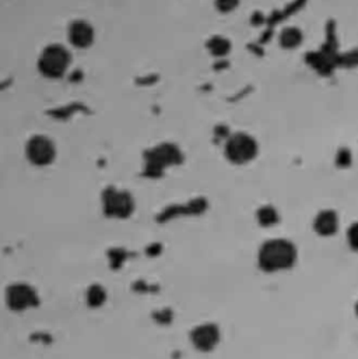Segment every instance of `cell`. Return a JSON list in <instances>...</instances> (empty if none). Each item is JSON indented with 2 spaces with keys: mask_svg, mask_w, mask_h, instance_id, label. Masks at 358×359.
Returning <instances> with one entry per match:
<instances>
[{
  "mask_svg": "<svg viewBox=\"0 0 358 359\" xmlns=\"http://www.w3.org/2000/svg\"><path fill=\"white\" fill-rule=\"evenodd\" d=\"M297 248L287 239H270L265 242L258 253L259 267L266 273L291 269L297 262Z\"/></svg>",
  "mask_w": 358,
  "mask_h": 359,
  "instance_id": "6da1fadb",
  "label": "cell"
},
{
  "mask_svg": "<svg viewBox=\"0 0 358 359\" xmlns=\"http://www.w3.org/2000/svg\"><path fill=\"white\" fill-rule=\"evenodd\" d=\"M72 63L70 52L59 43L48 45L38 57V70L46 79H60Z\"/></svg>",
  "mask_w": 358,
  "mask_h": 359,
  "instance_id": "7a4b0ae2",
  "label": "cell"
},
{
  "mask_svg": "<svg viewBox=\"0 0 358 359\" xmlns=\"http://www.w3.org/2000/svg\"><path fill=\"white\" fill-rule=\"evenodd\" d=\"M259 151L258 142L248 133H235L225 142L224 154L235 165H244L256 158Z\"/></svg>",
  "mask_w": 358,
  "mask_h": 359,
  "instance_id": "3957f363",
  "label": "cell"
},
{
  "mask_svg": "<svg viewBox=\"0 0 358 359\" xmlns=\"http://www.w3.org/2000/svg\"><path fill=\"white\" fill-rule=\"evenodd\" d=\"M25 156L35 167L51 165L56 158L55 143L44 135H35L27 142Z\"/></svg>",
  "mask_w": 358,
  "mask_h": 359,
  "instance_id": "277c9868",
  "label": "cell"
},
{
  "mask_svg": "<svg viewBox=\"0 0 358 359\" xmlns=\"http://www.w3.org/2000/svg\"><path fill=\"white\" fill-rule=\"evenodd\" d=\"M104 211L108 217L128 218L135 210L133 197L128 191L110 187L102 194Z\"/></svg>",
  "mask_w": 358,
  "mask_h": 359,
  "instance_id": "5b68a950",
  "label": "cell"
},
{
  "mask_svg": "<svg viewBox=\"0 0 358 359\" xmlns=\"http://www.w3.org/2000/svg\"><path fill=\"white\" fill-rule=\"evenodd\" d=\"M7 306L14 312H22L39 305V298L37 291L24 283H15L10 285L6 291Z\"/></svg>",
  "mask_w": 358,
  "mask_h": 359,
  "instance_id": "8992f818",
  "label": "cell"
},
{
  "mask_svg": "<svg viewBox=\"0 0 358 359\" xmlns=\"http://www.w3.org/2000/svg\"><path fill=\"white\" fill-rule=\"evenodd\" d=\"M220 329L213 323H203L190 332V341L193 347L201 353L213 351L220 343Z\"/></svg>",
  "mask_w": 358,
  "mask_h": 359,
  "instance_id": "52a82bcc",
  "label": "cell"
},
{
  "mask_svg": "<svg viewBox=\"0 0 358 359\" xmlns=\"http://www.w3.org/2000/svg\"><path fill=\"white\" fill-rule=\"evenodd\" d=\"M67 39L77 49H87L94 43L95 31L93 25L84 20H76L69 25Z\"/></svg>",
  "mask_w": 358,
  "mask_h": 359,
  "instance_id": "ba28073f",
  "label": "cell"
},
{
  "mask_svg": "<svg viewBox=\"0 0 358 359\" xmlns=\"http://www.w3.org/2000/svg\"><path fill=\"white\" fill-rule=\"evenodd\" d=\"M314 229L321 236H332L339 229V215L333 210H322L314 219Z\"/></svg>",
  "mask_w": 358,
  "mask_h": 359,
  "instance_id": "9c48e42d",
  "label": "cell"
},
{
  "mask_svg": "<svg viewBox=\"0 0 358 359\" xmlns=\"http://www.w3.org/2000/svg\"><path fill=\"white\" fill-rule=\"evenodd\" d=\"M303 41H304V34L297 27H286L281 29V32L279 35L280 46L287 50L297 49L298 46H301Z\"/></svg>",
  "mask_w": 358,
  "mask_h": 359,
  "instance_id": "30bf717a",
  "label": "cell"
},
{
  "mask_svg": "<svg viewBox=\"0 0 358 359\" xmlns=\"http://www.w3.org/2000/svg\"><path fill=\"white\" fill-rule=\"evenodd\" d=\"M207 49L208 52L213 55V56H217V57H223V56H227L231 50V42L224 38V36H220V35H216L213 38L208 39L207 42Z\"/></svg>",
  "mask_w": 358,
  "mask_h": 359,
  "instance_id": "8fae6325",
  "label": "cell"
},
{
  "mask_svg": "<svg viewBox=\"0 0 358 359\" xmlns=\"http://www.w3.org/2000/svg\"><path fill=\"white\" fill-rule=\"evenodd\" d=\"M256 219L262 226H273L280 221V215L274 207L263 205L258 210Z\"/></svg>",
  "mask_w": 358,
  "mask_h": 359,
  "instance_id": "7c38bea8",
  "label": "cell"
},
{
  "mask_svg": "<svg viewBox=\"0 0 358 359\" xmlns=\"http://www.w3.org/2000/svg\"><path fill=\"white\" fill-rule=\"evenodd\" d=\"M86 301H87V305L90 308H100L107 301V292L101 285H91L87 290Z\"/></svg>",
  "mask_w": 358,
  "mask_h": 359,
  "instance_id": "4fadbf2b",
  "label": "cell"
},
{
  "mask_svg": "<svg viewBox=\"0 0 358 359\" xmlns=\"http://www.w3.org/2000/svg\"><path fill=\"white\" fill-rule=\"evenodd\" d=\"M216 7L221 13H230L235 10L239 4V0H216Z\"/></svg>",
  "mask_w": 358,
  "mask_h": 359,
  "instance_id": "5bb4252c",
  "label": "cell"
},
{
  "mask_svg": "<svg viewBox=\"0 0 358 359\" xmlns=\"http://www.w3.org/2000/svg\"><path fill=\"white\" fill-rule=\"evenodd\" d=\"M347 242L353 250L358 252V222L353 224L347 231Z\"/></svg>",
  "mask_w": 358,
  "mask_h": 359,
  "instance_id": "9a60e30c",
  "label": "cell"
},
{
  "mask_svg": "<svg viewBox=\"0 0 358 359\" xmlns=\"http://www.w3.org/2000/svg\"><path fill=\"white\" fill-rule=\"evenodd\" d=\"M356 313H357V316H358V302H357V305H356Z\"/></svg>",
  "mask_w": 358,
  "mask_h": 359,
  "instance_id": "2e32d148",
  "label": "cell"
}]
</instances>
